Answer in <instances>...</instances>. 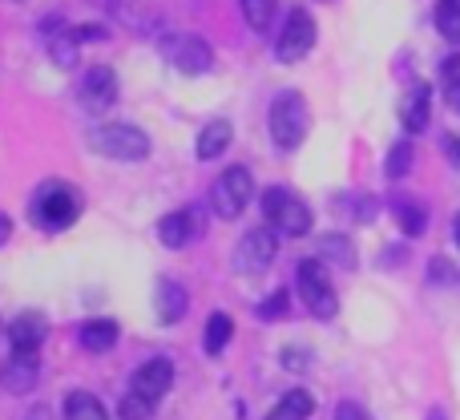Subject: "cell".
Instances as JSON below:
<instances>
[{
    "label": "cell",
    "instance_id": "6da1fadb",
    "mask_svg": "<svg viewBox=\"0 0 460 420\" xmlns=\"http://www.w3.org/2000/svg\"><path fill=\"white\" fill-rule=\"evenodd\" d=\"M89 150L102 154V158H113V162H142V158H150V138L137 126L113 121V126L89 130Z\"/></svg>",
    "mask_w": 460,
    "mask_h": 420
},
{
    "label": "cell",
    "instance_id": "7a4b0ae2",
    "mask_svg": "<svg viewBox=\"0 0 460 420\" xmlns=\"http://www.w3.org/2000/svg\"><path fill=\"white\" fill-rule=\"evenodd\" d=\"M81 214V194L69 183H45L32 194V219L45 230H65Z\"/></svg>",
    "mask_w": 460,
    "mask_h": 420
},
{
    "label": "cell",
    "instance_id": "3957f363",
    "mask_svg": "<svg viewBox=\"0 0 460 420\" xmlns=\"http://www.w3.org/2000/svg\"><path fill=\"white\" fill-rule=\"evenodd\" d=\"M262 214H267V227L283 230L287 238H303L311 230L307 202H303L295 191H283V186H270V191L262 194Z\"/></svg>",
    "mask_w": 460,
    "mask_h": 420
},
{
    "label": "cell",
    "instance_id": "277c9868",
    "mask_svg": "<svg viewBox=\"0 0 460 420\" xmlns=\"http://www.w3.org/2000/svg\"><path fill=\"white\" fill-rule=\"evenodd\" d=\"M270 138H275L279 150L303 146V138H307V102H303V94L287 89L270 102Z\"/></svg>",
    "mask_w": 460,
    "mask_h": 420
},
{
    "label": "cell",
    "instance_id": "5b68a950",
    "mask_svg": "<svg viewBox=\"0 0 460 420\" xmlns=\"http://www.w3.org/2000/svg\"><path fill=\"white\" fill-rule=\"evenodd\" d=\"M299 295L319 319H332L335 311H340V295H335L323 259H303L299 263Z\"/></svg>",
    "mask_w": 460,
    "mask_h": 420
},
{
    "label": "cell",
    "instance_id": "8992f818",
    "mask_svg": "<svg viewBox=\"0 0 460 420\" xmlns=\"http://www.w3.org/2000/svg\"><path fill=\"white\" fill-rule=\"evenodd\" d=\"M315 37H319L315 16H311L307 8H291V13H287V21H283V32H279V40H275V57L283 65L303 61V57L315 49Z\"/></svg>",
    "mask_w": 460,
    "mask_h": 420
},
{
    "label": "cell",
    "instance_id": "52a82bcc",
    "mask_svg": "<svg viewBox=\"0 0 460 420\" xmlns=\"http://www.w3.org/2000/svg\"><path fill=\"white\" fill-rule=\"evenodd\" d=\"M251 170L246 166H230L226 174H218L215 191H210V207H215L218 219H238V214L246 210V202H251Z\"/></svg>",
    "mask_w": 460,
    "mask_h": 420
},
{
    "label": "cell",
    "instance_id": "ba28073f",
    "mask_svg": "<svg viewBox=\"0 0 460 420\" xmlns=\"http://www.w3.org/2000/svg\"><path fill=\"white\" fill-rule=\"evenodd\" d=\"M275 251H279V235L270 227H259V230H246L234 246V271L238 275H259L275 263Z\"/></svg>",
    "mask_w": 460,
    "mask_h": 420
},
{
    "label": "cell",
    "instance_id": "9c48e42d",
    "mask_svg": "<svg viewBox=\"0 0 460 420\" xmlns=\"http://www.w3.org/2000/svg\"><path fill=\"white\" fill-rule=\"evenodd\" d=\"M166 57H170V65H174L178 73H186V77H202V73L215 65V49H210L202 37L166 40Z\"/></svg>",
    "mask_w": 460,
    "mask_h": 420
},
{
    "label": "cell",
    "instance_id": "30bf717a",
    "mask_svg": "<svg viewBox=\"0 0 460 420\" xmlns=\"http://www.w3.org/2000/svg\"><path fill=\"white\" fill-rule=\"evenodd\" d=\"M170 384H174V364H170L166 356H154V360H146V364L134 372L129 392H134V397H142V400H150V405H162V397L170 392Z\"/></svg>",
    "mask_w": 460,
    "mask_h": 420
},
{
    "label": "cell",
    "instance_id": "8fae6325",
    "mask_svg": "<svg viewBox=\"0 0 460 420\" xmlns=\"http://www.w3.org/2000/svg\"><path fill=\"white\" fill-rule=\"evenodd\" d=\"M81 105L89 113H105L113 102H118V77H113L110 65H93V69L81 77V89H77Z\"/></svg>",
    "mask_w": 460,
    "mask_h": 420
},
{
    "label": "cell",
    "instance_id": "7c38bea8",
    "mask_svg": "<svg viewBox=\"0 0 460 420\" xmlns=\"http://www.w3.org/2000/svg\"><path fill=\"white\" fill-rule=\"evenodd\" d=\"M199 235H202V219H199V210H194V207L174 210V214H166V219L158 222V238L170 246V251H182V246H190Z\"/></svg>",
    "mask_w": 460,
    "mask_h": 420
},
{
    "label": "cell",
    "instance_id": "4fadbf2b",
    "mask_svg": "<svg viewBox=\"0 0 460 420\" xmlns=\"http://www.w3.org/2000/svg\"><path fill=\"white\" fill-rule=\"evenodd\" d=\"M37 384V352H13L0 368V389L4 392H29Z\"/></svg>",
    "mask_w": 460,
    "mask_h": 420
},
{
    "label": "cell",
    "instance_id": "5bb4252c",
    "mask_svg": "<svg viewBox=\"0 0 460 420\" xmlns=\"http://www.w3.org/2000/svg\"><path fill=\"white\" fill-rule=\"evenodd\" d=\"M429 118H432V94H429V85H412L404 94V102H400V121H404L408 134H420V130H429Z\"/></svg>",
    "mask_w": 460,
    "mask_h": 420
},
{
    "label": "cell",
    "instance_id": "9a60e30c",
    "mask_svg": "<svg viewBox=\"0 0 460 420\" xmlns=\"http://www.w3.org/2000/svg\"><path fill=\"white\" fill-rule=\"evenodd\" d=\"M154 308H158L162 324H178V319L186 316V308H190L186 287L174 283V279H158V287H154Z\"/></svg>",
    "mask_w": 460,
    "mask_h": 420
},
{
    "label": "cell",
    "instance_id": "2e32d148",
    "mask_svg": "<svg viewBox=\"0 0 460 420\" xmlns=\"http://www.w3.org/2000/svg\"><path fill=\"white\" fill-rule=\"evenodd\" d=\"M8 340H13V352H37L40 340H45V319H40L37 311L16 316L13 327H8Z\"/></svg>",
    "mask_w": 460,
    "mask_h": 420
},
{
    "label": "cell",
    "instance_id": "e0dca14e",
    "mask_svg": "<svg viewBox=\"0 0 460 420\" xmlns=\"http://www.w3.org/2000/svg\"><path fill=\"white\" fill-rule=\"evenodd\" d=\"M49 32V57H53L57 65H61V69H77V29H65V21L57 24V32L53 29H45Z\"/></svg>",
    "mask_w": 460,
    "mask_h": 420
},
{
    "label": "cell",
    "instance_id": "ac0fdd59",
    "mask_svg": "<svg viewBox=\"0 0 460 420\" xmlns=\"http://www.w3.org/2000/svg\"><path fill=\"white\" fill-rule=\"evenodd\" d=\"M311 413H315V397L303 392V389H295V392H287L275 408H270L267 420H307Z\"/></svg>",
    "mask_w": 460,
    "mask_h": 420
},
{
    "label": "cell",
    "instance_id": "d6986e66",
    "mask_svg": "<svg viewBox=\"0 0 460 420\" xmlns=\"http://www.w3.org/2000/svg\"><path fill=\"white\" fill-rule=\"evenodd\" d=\"M230 134H234V130H230L226 118L210 121V126L199 134V158H202V162H215L218 154H223L226 146H230Z\"/></svg>",
    "mask_w": 460,
    "mask_h": 420
},
{
    "label": "cell",
    "instance_id": "ffe728a7",
    "mask_svg": "<svg viewBox=\"0 0 460 420\" xmlns=\"http://www.w3.org/2000/svg\"><path fill=\"white\" fill-rule=\"evenodd\" d=\"M319 259L335 263V267H343V271H351V267H356V246H351L348 235H323V238H319Z\"/></svg>",
    "mask_w": 460,
    "mask_h": 420
},
{
    "label": "cell",
    "instance_id": "44dd1931",
    "mask_svg": "<svg viewBox=\"0 0 460 420\" xmlns=\"http://www.w3.org/2000/svg\"><path fill=\"white\" fill-rule=\"evenodd\" d=\"M392 214H396V222H400V230L404 235H424V227H429V214H424L420 202H412V199H396L392 202Z\"/></svg>",
    "mask_w": 460,
    "mask_h": 420
},
{
    "label": "cell",
    "instance_id": "7402d4cb",
    "mask_svg": "<svg viewBox=\"0 0 460 420\" xmlns=\"http://www.w3.org/2000/svg\"><path fill=\"white\" fill-rule=\"evenodd\" d=\"M113 340H118V324H113V319H93V324L81 327V344H85L89 352H110Z\"/></svg>",
    "mask_w": 460,
    "mask_h": 420
},
{
    "label": "cell",
    "instance_id": "603a6c76",
    "mask_svg": "<svg viewBox=\"0 0 460 420\" xmlns=\"http://www.w3.org/2000/svg\"><path fill=\"white\" fill-rule=\"evenodd\" d=\"M230 332H234V319L226 316V311H215V316L207 319V340H202V348H207V356H218V352L230 344Z\"/></svg>",
    "mask_w": 460,
    "mask_h": 420
},
{
    "label": "cell",
    "instance_id": "cb8c5ba5",
    "mask_svg": "<svg viewBox=\"0 0 460 420\" xmlns=\"http://www.w3.org/2000/svg\"><path fill=\"white\" fill-rule=\"evenodd\" d=\"M65 420H105V405L89 392H73L65 400Z\"/></svg>",
    "mask_w": 460,
    "mask_h": 420
},
{
    "label": "cell",
    "instance_id": "d4e9b609",
    "mask_svg": "<svg viewBox=\"0 0 460 420\" xmlns=\"http://www.w3.org/2000/svg\"><path fill=\"white\" fill-rule=\"evenodd\" d=\"M440 89H445V102L460 113V53L445 57V65H440Z\"/></svg>",
    "mask_w": 460,
    "mask_h": 420
},
{
    "label": "cell",
    "instance_id": "484cf974",
    "mask_svg": "<svg viewBox=\"0 0 460 420\" xmlns=\"http://www.w3.org/2000/svg\"><path fill=\"white\" fill-rule=\"evenodd\" d=\"M437 29L445 40L460 45V0H440L437 4Z\"/></svg>",
    "mask_w": 460,
    "mask_h": 420
},
{
    "label": "cell",
    "instance_id": "4316f807",
    "mask_svg": "<svg viewBox=\"0 0 460 420\" xmlns=\"http://www.w3.org/2000/svg\"><path fill=\"white\" fill-rule=\"evenodd\" d=\"M243 4V16L254 32H267L270 21H275V0H238Z\"/></svg>",
    "mask_w": 460,
    "mask_h": 420
},
{
    "label": "cell",
    "instance_id": "83f0119b",
    "mask_svg": "<svg viewBox=\"0 0 460 420\" xmlns=\"http://www.w3.org/2000/svg\"><path fill=\"white\" fill-rule=\"evenodd\" d=\"M412 142H400V146H392L388 150V178H404L408 170H412Z\"/></svg>",
    "mask_w": 460,
    "mask_h": 420
},
{
    "label": "cell",
    "instance_id": "f1b7e54d",
    "mask_svg": "<svg viewBox=\"0 0 460 420\" xmlns=\"http://www.w3.org/2000/svg\"><path fill=\"white\" fill-rule=\"evenodd\" d=\"M154 408H158V405H150V400L126 392V397H121V405H118V413H121V420H146V416H154Z\"/></svg>",
    "mask_w": 460,
    "mask_h": 420
},
{
    "label": "cell",
    "instance_id": "f546056e",
    "mask_svg": "<svg viewBox=\"0 0 460 420\" xmlns=\"http://www.w3.org/2000/svg\"><path fill=\"white\" fill-rule=\"evenodd\" d=\"M287 311H291V299H287L283 291H275V295H267V299L259 303V316L262 319H283Z\"/></svg>",
    "mask_w": 460,
    "mask_h": 420
},
{
    "label": "cell",
    "instance_id": "4dcf8cb0",
    "mask_svg": "<svg viewBox=\"0 0 460 420\" xmlns=\"http://www.w3.org/2000/svg\"><path fill=\"white\" fill-rule=\"evenodd\" d=\"M429 275L437 279V283H453V279H456V267H453L448 259H440V255H437V259H432V267H429Z\"/></svg>",
    "mask_w": 460,
    "mask_h": 420
},
{
    "label": "cell",
    "instance_id": "1f68e13d",
    "mask_svg": "<svg viewBox=\"0 0 460 420\" xmlns=\"http://www.w3.org/2000/svg\"><path fill=\"white\" fill-rule=\"evenodd\" d=\"M335 420H372V416H367V408H359L356 400H343V405L335 408Z\"/></svg>",
    "mask_w": 460,
    "mask_h": 420
},
{
    "label": "cell",
    "instance_id": "d6a6232c",
    "mask_svg": "<svg viewBox=\"0 0 460 420\" xmlns=\"http://www.w3.org/2000/svg\"><path fill=\"white\" fill-rule=\"evenodd\" d=\"M445 154H448V162H453V166L460 170V138H456V134L445 138Z\"/></svg>",
    "mask_w": 460,
    "mask_h": 420
},
{
    "label": "cell",
    "instance_id": "836d02e7",
    "mask_svg": "<svg viewBox=\"0 0 460 420\" xmlns=\"http://www.w3.org/2000/svg\"><path fill=\"white\" fill-rule=\"evenodd\" d=\"M77 40H105V29L102 24H85V29H77Z\"/></svg>",
    "mask_w": 460,
    "mask_h": 420
},
{
    "label": "cell",
    "instance_id": "e575fe53",
    "mask_svg": "<svg viewBox=\"0 0 460 420\" xmlns=\"http://www.w3.org/2000/svg\"><path fill=\"white\" fill-rule=\"evenodd\" d=\"M8 230H13V222H8V214H0V246L8 243Z\"/></svg>",
    "mask_w": 460,
    "mask_h": 420
},
{
    "label": "cell",
    "instance_id": "d590c367",
    "mask_svg": "<svg viewBox=\"0 0 460 420\" xmlns=\"http://www.w3.org/2000/svg\"><path fill=\"white\" fill-rule=\"evenodd\" d=\"M29 420H53V413H49L45 405H37V408H32V413H29Z\"/></svg>",
    "mask_w": 460,
    "mask_h": 420
},
{
    "label": "cell",
    "instance_id": "8d00e7d4",
    "mask_svg": "<svg viewBox=\"0 0 460 420\" xmlns=\"http://www.w3.org/2000/svg\"><path fill=\"white\" fill-rule=\"evenodd\" d=\"M453 235H456V246H460V214H456V222H453Z\"/></svg>",
    "mask_w": 460,
    "mask_h": 420
}]
</instances>
